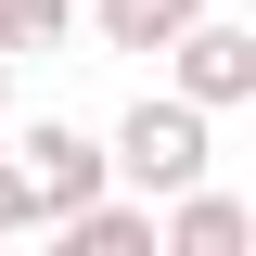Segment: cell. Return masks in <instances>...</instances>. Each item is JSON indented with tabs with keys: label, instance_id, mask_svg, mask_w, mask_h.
I'll list each match as a JSON object with an SVG mask.
<instances>
[{
	"label": "cell",
	"instance_id": "6da1fadb",
	"mask_svg": "<svg viewBox=\"0 0 256 256\" xmlns=\"http://www.w3.org/2000/svg\"><path fill=\"white\" fill-rule=\"evenodd\" d=\"M116 166L141 192H180L192 166H205V128H192V102H141V116H128V141H116Z\"/></svg>",
	"mask_w": 256,
	"mask_h": 256
},
{
	"label": "cell",
	"instance_id": "8992f818",
	"mask_svg": "<svg viewBox=\"0 0 256 256\" xmlns=\"http://www.w3.org/2000/svg\"><path fill=\"white\" fill-rule=\"evenodd\" d=\"M26 205H38V192H26V166L0 154V218H26Z\"/></svg>",
	"mask_w": 256,
	"mask_h": 256
},
{
	"label": "cell",
	"instance_id": "277c9868",
	"mask_svg": "<svg viewBox=\"0 0 256 256\" xmlns=\"http://www.w3.org/2000/svg\"><path fill=\"white\" fill-rule=\"evenodd\" d=\"M102 26H116L128 52H154L166 26H192V0H102Z\"/></svg>",
	"mask_w": 256,
	"mask_h": 256
},
{
	"label": "cell",
	"instance_id": "7a4b0ae2",
	"mask_svg": "<svg viewBox=\"0 0 256 256\" xmlns=\"http://www.w3.org/2000/svg\"><path fill=\"white\" fill-rule=\"evenodd\" d=\"M13 166H26V192H38V205H90V180H102V154L77 141V128H38V141H13Z\"/></svg>",
	"mask_w": 256,
	"mask_h": 256
},
{
	"label": "cell",
	"instance_id": "5b68a950",
	"mask_svg": "<svg viewBox=\"0 0 256 256\" xmlns=\"http://www.w3.org/2000/svg\"><path fill=\"white\" fill-rule=\"evenodd\" d=\"M180 244H192V256H230V244H244V205H192Z\"/></svg>",
	"mask_w": 256,
	"mask_h": 256
},
{
	"label": "cell",
	"instance_id": "3957f363",
	"mask_svg": "<svg viewBox=\"0 0 256 256\" xmlns=\"http://www.w3.org/2000/svg\"><path fill=\"white\" fill-rule=\"evenodd\" d=\"M244 77H256V38H230V26H205V38H192V90H205V102H230Z\"/></svg>",
	"mask_w": 256,
	"mask_h": 256
}]
</instances>
